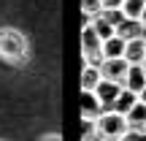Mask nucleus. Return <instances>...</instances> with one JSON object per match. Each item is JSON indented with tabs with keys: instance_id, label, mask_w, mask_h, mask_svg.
I'll use <instances>...</instances> for the list:
<instances>
[{
	"instance_id": "obj_1",
	"label": "nucleus",
	"mask_w": 146,
	"mask_h": 141,
	"mask_svg": "<svg viewBox=\"0 0 146 141\" xmlns=\"http://www.w3.org/2000/svg\"><path fill=\"white\" fill-rule=\"evenodd\" d=\"M0 60L8 65H25L30 60V41L14 27H0Z\"/></svg>"
},
{
	"instance_id": "obj_2",
	"label": "nucleus",
	"mask_w": 146,
	"mask_h": 141,
	"mask_svg": "<svg viewBox=\"0 0 146 141\" xmlns=\"http://www.w3.org/2000/svg\"><path fill=\"white\" fill-rule=\"evenodd\" d=\"M95 122H98V136L100 138H111V141H116L127 128H130L127 125V117L119 114L116 109H103Z\"/></svg>"
},
{
	"instance_id": "obj_3",
	"label": "nucleus",
	"mask_w": 146,
	"mask_h": 141,
	"mask_svg": "<svg viewBox=\"0 0 146 141\" xmlns=\"http://www.w3.org/2000/svg\"><path fill=\"white\" fill-rule=\"evenodd\" d=\"M81 54H84V63H98L100 65V60H103V38L98 35V30L92 27V22H84Z\"/></svg>"
},
{
	"instance_id": "obj_4",
	"label": "nucleus",
	"mask_w": 146,
	"mask_h": 141,
	"mask_svg": "<svg viewBox=\"0 0 146 141\" xmlns=\"http://www.w3.org/2000/svg\"><path fill=\"white\" fill-rule=\"evenodd\" d=\"M127 71H130V63H127L125 57H106V60H100V73H103V79L125 82Z\"/></svg>"
},
{
	"instance_id": "obj_5",
	"label": "nucleus",
	"mask_w": 146,
	"mask_h": 141,
	"mask_svg": "<svg viewBox=\"0 0 146 141\" xmlns=\"http://www.w3.org/2000/svg\"><path fill=\"white\" fill-rule=\"evenodd\" d=\"M122 87H125L122 82H111V79H100V84L95 87V95L100 98L103 109H111V106H114V100H116V95L122 92Z\"/></svg>"
},
{
	"instance_id": "obj_6",
	"label": "nucleus",
	"mask_w": 146,
	"mask_h": 141,
	"mask_svg": "<svg viewBox=\"0 0 146 141\" xmlns=\"http://www.w3.org/2000/svg\"><path fill=\"white\" fill-rule=\"evenodd\" d=\"M100 111H103V103L95 95V90H81V120H98Z\"/></svg>"
},
{
	"instance_id": "obj_7",
	"label": "nucleus",
	"mask_w": 146,
	"mask_h": 141,
	"mask_svg": "<svg viewBox=\"0 0 146 141\" xmlns=\"http://www.w3.org/2000/svg\"><path fill=\"white\" fill-rule=\"evenodd\" d=\"M116 35H122L125 41H133V38H143L146 35V25L141 19H122L119 25H116Z\"/></svg>"
},
{
	"instance_id": "obj_8",
	"label": "nucleus",
	"mask_w": 146,
	"mask_h": 141,
	"mask_svg": "<svg viewBox=\"0 0 146 141\" xmlns=\"http://www.w3.org/2000/svg\"><path fill=\"white\" fill-rule=\"evenodd\" d=\"M125 60L130 65H141L146 60V43H143V38H133V41L125 43Z\"/></svg>"
},
{
	"instance_id": "obj_9",
	"label": "nucleus",
	"mask_w": 146,
	"mask_h": 141,
	"mask_svg": "<svg viewBox=\"0 0 146 141\" xmlns=\"http://www.w3.org/2000/svg\"><path fill=\"white\" fill-rule=\"evenodd\" d=\"M125 84L127 90H133V92H141V90L146 87V71H143V65H130V71H127V76H125Z\"/></svg>"
},
{
	"instance_id": "obj_10",
	"label": "nucleus",
	"mask_w": 146,
	"mask_h": 141,
	"mask_svg": "<svg viewBox=\"0 0 146 141\" xmlns=\"http://www.w3.org/2000/svg\"><path fill=\"white\" fill-rule=\"evenodd\" d=\"M100 79H103V73H100L98 63H84V68H81V90H95L100 84Z\"/></svg>"
},
{
	"instance_id": "obj_11",
	"label": "nucleus",
	"mask_w": 146,
	"mask_h": 141,
	"mask_svg": "<svg viewBox=\"0 0 146 141\" xmlns=\"http://www.w3.org/2000/svg\"><path fill=\"white\" fill-rule=\"evenodd\" d=\"M125 43L127 41L122 35H116V33L111 38H106L103 41V60L106 57H125Z\"/></svg>"
},
{
	"instance_id": "obj_12",
	"label": "nucleus",
	"mask_w": 146,
	"mask_h": 141,
	"mask_svg": "<svg viewBox=\"0 0 146 141\" xmlns=\"http://www.w3.org/2000/svg\"><path fill=\"white\" fill-rule=\"evenodd\" d=\"M135 103H138V92H133V90L122 87V92L116 95V100H114V106H111V109H116L119 114H127V111H130Z\"/></svg>"
},
{
	"instance_id": "obj_13",
	"label": "nucleus",
	"mask_w": 146,
	"mask_h": 141,
	"mask_svg": "<svg viewBox=\"0 0 146 141\" xmlns=\"http://www.w3.org/2000/svg\"><path fill=\"white\" fill-rule=\"evenodd\" d=\"M125 117H127V125H130V128H141V130H143V125H146V103L138 98V103L133 106Z\"/></svg>"
},
{
	"instance_id": "obj_14",
	"label": "nucleus",
	"mask_w": 146,
	"mask_h": 141,
	"mask_svg": "<svg viewBox=\"0 0 146 141\" xmlns=\"http://www.w3.org/2000/svg\"><path fill=\"white\" fill-rule=\"evenodd\" d=\"M89 22H92V27H95V30H98V35L103 38V41H106V38H111V35H114V33H116V27L111 25V22L106 19L103 14H98V16H95V19H89Z\"/></svg>"
},
{
	"instance_id": "obj_15",
	"label": "nucleus",
	"mask_w": 146,
	"mask_h": 141,
	"mask_svg": "<svg viewBox=\"0 0 146 141\" xmlns=\"http://www.w3.org/2000/svg\"><path fill=\"white\" fill-rule=\"evenodd\" d=\"M143 3L146 0H122V14H125L127 19H141Z\"/></svg>"
},
{
	"instance_id": "obj_16",
	"label": "nucleus",
	"mask_w": 146,
	"mask_h": 141,
	"mask_svg": "<svg viewBox=\"0 0 146 141\" xmlns=\"http://www.w3.org/2000/svg\"><path fill=\"white\" fill-rule=\"evenodd\" d=\"M100 11H103V0H81V14H84V22L95 19Z\"/></svg>"
},
{
	"instance_id": "obj_17",
	"label": "nucleus",
	"mask_w": 146,
	"mask_h": 141,
	"mask_svg": "<svg viewBox=\"0 0 146 141\" xmlns=\"http://www.w3.org/2000/svg\"><path fill=\"white\" fill-rule=\"evenodd\" d=\"M116 141H146V133L141 130V128H127Z\"/></svg>"
},
{
	"instance_id": "obj_18",
	"label": "nucleus",
	"mask_w": 146,
	"mask_h": 141,
	"mask_svg": "<svg viewBox=\"0 0 146 141\" xmlns=\"http://www.w3.org/2000/svg\"><path fill=\"white\" fill-rule=\"evenodd\" d=\"M103 8H122V0H103Z\"/></svg>"
},
{
	"instance_id": "obj_19",
	"label": "nucleus",
	"mask_w": 146,
	"mask_h": 141,
	"mask_svg": "<svg viewBox=\"0 0 146 141\" xmlns=\"http://www.w3.org/2000/svg\"><path fill=\"white\" fill-rule=\"evenodd\" d=\"M41 141H60V136H54V133H49V136H43Z\"/></svg>"
},
{
	"instance_id": "obj_20",
	"label": "nucleus",
	"mask_w": 146,
	"mask_h": 141,
	"mask_svg": "<svg viewBox=\"0 0 146 141\" xmlns=\"http://www.w3.org/2000/svg\"><path fill=\"white\" fill-rule=\"evenodd\" d=\"M138 98H141V100H143V103H146V87L141 90V92H138Z\"/></svg>"
},
{
	"instance_id": "obj_21",
	"label": "nucleus",
	"mask_w": 146,
	"mask_h": 141,
	"mask_svg": "<svg viewBox=\"0 0 146 141\" xmlns=\"http://www.w3.org/2000/svg\"><path fill=\"white\" fill-rule=\"evenodd\" d=\"M141 22L146 25V3H143V14H141Z\"/></svg>"
},
{
	"instance_id": "obj_22",
	"label": "nucleus",
	"mask_w": 146,
	"mask_h": 141,
	"mask_svg": "<svg viewBox=\"0 0 146 141\" xmlns=\"http://www.w3.org/2000/svg\"><path fill=\"white\" fill-rule=\"evenodd\" d=\"M95 141H111V138H95Z\"/></svg>"
},
{
	"instance_id": "obj_23",
	"label": "nucleus",
	"mask_w": 146,
	"mask_h": 141,
	"mask_svg": "<svg viewBox=\"0 0 146 141\" xmlns=\"http://www.w3.org/2000/svg\"><path fill=\"white\" fill-rule=\"evenodd\" d=\"M141 65H143V71H146V60H143V63H141Z\"/></svg>"
},
{
	"instance_id": "obj_24",
	"label": "nucleus",
	"mask_w": 146,
	"mask_h": 141,
	"mask_svg": "<svg viewBox=\"0 0 146 141\" xmlns=\"http://www.w3.org/2000/svg\"><path fill=\"white\" fill-rule=\"evenodd\" d=\"M143 43H146V35H143Z\"/></svg>"
},
{
	"instance_id": "obj_25",
	"label": "nucleus",
	"mask_w": 146,
	"mask_h": 141,
	"mask_svg": "<svg viewBox=\"0 0 146 141\" xmlns=\"http://www.w3.org/2000/svg\"><path fill=\"white\" fill-rule=\"evenodd\" d=\"M143 133H146V125H143Z\"/></svg>"
}]
</instances>
